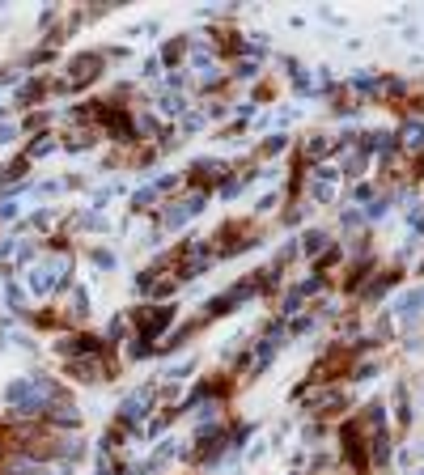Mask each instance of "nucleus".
Here are the masks:
<instances>
[{
    "label": "nucleus",
    "instance_id": "1",
    "mask_svg": "<svg viewBox=\"0 0 424 475\" xmlns=\"http://www.w3.org/2000/svg\"><path fill=\"white\" fill-rule=\"evenodd\" d=\"M140 323H144V340H140V344H149V340H157V336L174 323V306H153V310L140 314Z\"/></svg>",
    "mask_w": 424,
    "mask_h": 475
},
{
    "label": "nucleus",
    "instance_id": "2",
    "mask_svg": "<svg viewBox=\"0 0 424 475\" xmlns=\"http://www.w3.org/2000/svg\"><path fill=\"white\" fill-rule=\"evenodd\" d=\"M149 399H153V391L149 387H140V391H132L123 404H119V420L123 425H140V416H144V408H149Z\"/></svg>",
    "mask_w": 424,
    "mask_h": 475
},
{
    "label": "nucleus",
    "instance_id": "3",
    "mask_svg": "<svg viewBox=\"0 0 424 475\" xmlns=\"http://www.w3.org/2000/svg\"><path fill=\"white\" fill-rule=\"evenodd\" d=\"M25 289H30L34 297H47V293H55V289H59V276H55L47 263H38V268H30V276H25Z\"/></svg>",
    "mask_w": 424,
    "mask_h": 475
},
{
    "label": "nucleus",
    "instance_id": "4",
    "mask_svg": "<svg viewBox=\"0 0 424 475\" xmlns=\"http://www.w3.org/2000/svg\"><path fill=\"white\" fill-rule=\"evenodd\" d=\"M98 68H102V55H76L72 64H68V85H81V81H93L98 76Z\"/></svg>",
    "mask_w": 424,
    "mask_h": 475
},
{
    "label": "nucleus",
    "instance_id": "5",
    "mask_svg": "<svg viewBox=\"0 0 424 475\" xmlns=\"http://www.w3.org/2000/svg\"><path fill=\"white\" fill-rule=\"evenodd\" d=\"M42 416H47L51 425H64V429H76V425H81V412H76L72 404H55V399L42 408Z\"/></svg>",
    "mask_w": 424,
    "mask_h": 475
},
{
    "label": "nucleus",
    "instance_id": "6",
    "mask_svg": "<svg viewBox=\"0 0 424 475\" xmlns=\"http://www.w3.org/2000/svg\"><path fill=\"white\" fill-rule=\"evenodd\" d=\"M68 374H72L76 382H102V365H98V357H85V361H72V365H68Z\"/></svg>",
    "mask_w": 424,
    "mask_h": 475
},
{
    "label": "nucleus",
    "instance_id": "7",
    "mask_svg": "<svg viewBox=\"0 0 424 475\" xmlns=\"http://www.w3.org/2000/svg\"><path fill=\"white\" fill-rule=\"evenodd\" d=\"M420 306H424V293H420V289H412V293H403V297L395 302V314L416 319V314H420Z\"/></svg>",
    "mask_w": 424,
    "mask_h": 475
},
{
    "label": "nucleus",
    "instance_id": "8",
    "mask_svg": "<svg viewBox=\"0 0 424 475\" xmlns=\"http://www.w3.org/2000/svg\"><path fill=\"white\" fill-rule=\"evenodd\" d=\"M38 93H42V81H38V76H30V81H25V85L17 89V98H13V102H17V106H30V102H34Z\"/></svg>",
    "mask_w": 424,
    "mask_h": 475
},
{
    "label": "nucleus",
    "instance_id": "9",
    "mask_svg": "<svg viewBox=\"0 0 424 475\" xmlns=\"http://www.w3.org/2000/svg\"><path fill=\"white\" fill-rule=\"evenodd\" d=\"M4 297H8V306H13L17 314H25V289H21L17 280H8V285H4Z\"/></svg>",
    "mask_w": 424,
    "mask_h": 475
},
{
    "label": "nucleus",
    "instance_id": "10",
    "mask_svg": "<svg viewBox=\"0 0 424 475\" xmlns=\"http://www.w3.org/2000/svg\"><path fill=\"white\" fill-rule=\"evenodd\" d=\"M47 153H55V140H51V136H38V140L25 149V161H34V157H47Z\"/></svg>",
    "mask_w": 424,
    "mask_h": 475
},
{
    "label": "nucleus",
    "instance_id": "11",
    "mask_svg": "<svg viewBox=\"0 0 424 475\" xmlns=\"http://www.w3.org/2000/svg\"><path fill=\"white\" fill-rule=\"evenodd\" d=\"M310 200H314V204H331V200H336V187L314 178V183H310Z\"/></svg>",
    "mask_w": 424,
    "mask_h": 475
},
{
    "label": "nucleus",
    "instance_id": "12",
    "mask_svg": "<svg viewBox=\"0 0 424 475\" xmlns=\"http://www.w3.org/2000/svg\"><path fill=\"white\" fill-rule=\"evenodd\" d=\"M374 463H378V467H386V463H391V437H386V433H378V437H374Z\"/></svg>",
    "mask_w": 424,
    "mask_h": 475
},
{
    "label": "nucleus",
    "instance_id": "13",
    "mask_svg": "<svg viewBox=\"0 0 424 475\" xmlns=\"http://www.w3.org/2000/svg\"><path fill=\"white\" fill-rule=\"evenodd\" d=\"M399 136H403V140H408L412 149H424V123H420V119H412V123H408V127H403Z\"/></svg>",
    "mask_w": 424,
    "mask_h": 475
},
{
    "label": "nucleus",
    "instance_id": "14",
    "mask_svg": "<svg viewBox=\"0 0 424 475\" xmlns=\"http://www.w3.org/2000/svg\"><path fill=\"white\" fill-rule=\"evenodd\" d=\"M323 246H327V234H323V229H310V234L302 238V251H306V255H314V251H323Z\"/></svg>",
    "mask_w": 424,
    "mask_h": 475
},
{
    "label": "nucleus",
    "instance_id": "15",
    "mask_svg": "<svg viewBox=\"0 0 424 475\" xmlns=\"http://www.w3.org/2000/svg\"><path fill=\"white\" fill-rule=\"evenodd\" d=\"M68 314H72V319H85V314H89V293H85V289L72 293V310H68Z\"/></svg>",
    "mask_w": 424,
    "mask_h": 475
},
{
    "label": "nucleus",
    "instance_id": "16",
    "mask_svg": "<svg viewBox=\"0 0 424 475\" xmlns=\"http://www.w3.org/2000/svg\"><path fill=\"white\" fill-rule=\"evenodd\" d=\"M331 149H336V140H327V136H314V140L306 144V153H310V157H323V153H331Z\"/></svg>",
    "mask_w": 424,
    "mask_h": 475
},
{
    "label": "nucleus",
    "instance_id": "17",
    "mask_svg": "<svg viewBox=\"0 0 424 475\" xmlns=\"http://www.w3.org/2000/svg\"><path fill=\"white\" fill-rule=\"evenodd\" d=\"M17 136H21V127H17V123H8V119H4V123H0V144H13V140H17Z\"/></svg>",
    "mask_w": 424,
    "mask_h": 475
},
{
    "label": "nucleus",
    "instance_id": "18",
    "mask_svg": "<svg viewBox=\"0 0 424 475\" xmlns=\"http://www.w3.org/2000/svg\"><path fill=\"white\" fill-rule=\"evenodd\" d=\"M93 263H98V268H115V255H110V251H93Z\"/></svg>",
    "mask_w": 424,
    "mask_h": 475
},
{
    "label": "nucleus",
    "instance_id": "19",
    "mask_svg": "<svg viewBox=\"0 0 424 475\" xmlns=\"http://www.w3.org/2000/svg\"><path fill=\"white\" fill-rule=\"evenodd\" d=\"M238 76H242V81H251V76H259V64H238Z\"/></svg>",
    "mask_w": 424,
    "mask_h": 475
},
{
    "label": "nucleus",
    "instance_id": "20",
    "mask_svg": "<svg viewBox=\"0 0 424 475\" xmlns=\"http://www.w3.org/2000/svg\"><path fill=\"white\" fill-rule=\"evenodd\" d=\"M161 110H170V115H178V110H183V102H178V98H161Z\"/></svg>",
    "mask_w": 424,
    "mask_h": 475
},
{
    "label": "nucleus",
    "instance_id": "21",
    "mask_svg": "<svg viewBox=\"0 0 424 475\" xmlns=\"http://www.w3.org/2000/svg\"><path fill=\"white\" fill-rule=\"evenodd\" d=\"M123 331H127V323H123V319H115V323H110V331H106V336H110V340H119V336H123Z\"/></svg>",
    "mask_w": 424,
    "mask_h": 475
},
{
    "label": "nucleus",
    "instance_id": "22",
    "mask_svg": "<svg viewBox=\"0 0 424 475\" xmlns=\"http://www.w3.org/2000/svg\"><path fill=\"white\" fill-rule=\"evenodd\" d=\"M161 72V59H144V76H157Z\"/></svg>",
    "mask_w": 424,
    "mask_h": 475
},
{
    "label": "nucleus",
    "instance_id": "23",
    "mask_svg": "<svg viewBox=\"0 0 424 475\" xmlns=\"http://www.w3.org/2000/svg\"><path fill=\"white\" fill-rule=\"evenodd\" d=\"M285 149V136H268V153H280Z\"/></svg>",
    "mask_w": 424,
    "mask_h": 475
},
{
    "label": "nucleus",
    "instance_id": "24",
    "mask_svg": "<svg viewBox=\"0 0 424 475\" xmlns=\"http://www.w3.org/2000/svg\"><path fill=\"white\" fill-rule=\"evenodd\" d=\"M412 475H424V467H420V471H412Z\"/></svg>",
    "mask_w": 424,
    "mask_h": 475
},
{
    "label": "nucleus",
    "instance_id": "25",
    "mask_svg": "<svg viewBox=\"0 0 424 475\" xmlns=\"http://www.w3.org/2000/svg\"><path fill=\"white\" fill-rule=\"evenodd\" d=\"M420 293H424V289H420Z\"/></svg>",
    "mask_w": 424,
    "mask_h": 475
},
{
    "label": "nucleus",
    "instance_id": "26",
    "mask_svg": "<svg viewBox=\"0 0 424 475\" xmlns=\"http://www.w3.org/2000/svg\"><path fill=\"white\" fill-rule=\"evenodd\" d=\"M293 475H297V471H293Z\"/></svg>",
    "mask_w": 424,
    "mask_h": 475
}]
</instances>
